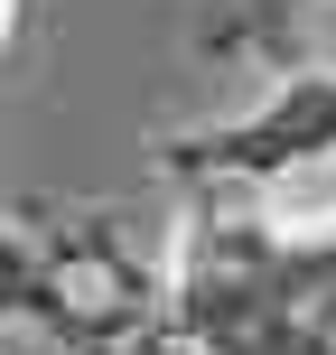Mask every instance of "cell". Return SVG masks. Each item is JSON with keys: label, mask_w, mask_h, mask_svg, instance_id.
Returning a JSON list of instances; mask_svg holds the SVG:
<instances>
[{"label": "cell", "mask_w": 336, "mask_h": 355, "mask_svg": "<svg viewBox=\"0 0 336 355\" xmlns=\"http://www.w3.org/2000/svg\"><path fill=\"white\" fill-rule=\"evenodd\" d=\"M336 150V66L327 75H290L252 122L206 131V141H177V168H233V178H271V168H299Z\"/></svg>", "instance_id": "obj_1"}]
</instances>
